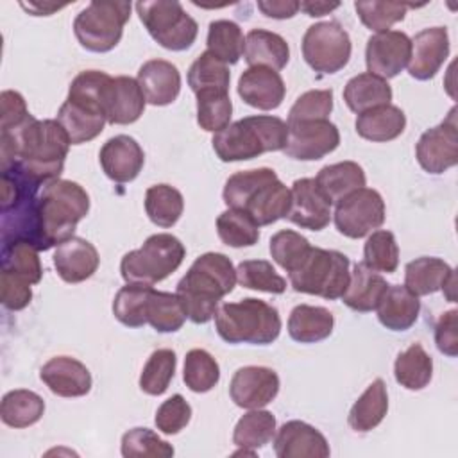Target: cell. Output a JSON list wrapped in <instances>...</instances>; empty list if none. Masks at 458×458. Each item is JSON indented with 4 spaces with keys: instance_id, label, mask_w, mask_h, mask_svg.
Returning a JSON list of instances; mask_svg holds the SVG:
<instances>
[{
    "instance_id": "15",
    "label": "cell",
    "mask_w": 458,
    "mask_h": 458,
    "mask_svg": "<svg viewBox=\"0 0 458 458\" xmlns=\"http://www.w3.org/2000/svg\"><path fill=\"white\" fill-rule=\"evenodd\" d=\"M279 394V376L270 367L247 365L240 367L229 383L233 403L245 410L263 408Z\"/></svg>"
},
{
    "instance_id": "63",
    "label": "cell",
    "mask_w": 458,
    "mask_h": 458,
    "mask_svg": "<svg viewBox=\"0 0 458 458\" xmlns=\"http://www.w3.org/2000/svg\"><path fill=\"white\" fill-rule=\"evenodd\" d=\"M27 13H30L32 16H48L54 11L63 9L64 5H55V4H41V2H34V4H20Z\"/></svg>"
},
{
    "instance_id": "33",
    "label": "cell",
    "mask_w": 458,
    "mask_h": 458,
    "mask_svg": "<svg viewBox=\"0 0 458 458\" xmlns=\"http://www.w3.org/2000/svg\"><path fill=\"white\" fill-rule=\"evenodd\" d=\"M390 100H392L390 84L385 79L372 75L369 72L354 75L352 79L347 81L344 88V102L356 114H361L377 106L390 104Z\"/></svg>"
},
{
    "instance_id": "35",
    "label": "cell",
    "mask_w": 458,
    "mask_h": 458,
    "mask_svg": "<svg viewBox=\"0 0 458 458\" xmlns=\"http://www.w3.org/2000/svg\"><path fill=\"white\" fill-rule=\"evenodd\" d=\"M388 411L386 385L381 377L374 379L367 390L352 404L347 422L358 433H367L377 428Z\"/></svg>"
},
{
    "instance_id": "56",
    "label": "cell",
    "mask_w": 458,
    "mask_h": 458,
    "mask_svg": "<svg viewBox=\"0 0 458 458\" xmlns=\"http://www.w3.org/2000/svg\"><path fill=\"white\" fill-rule=\"evenodd\" d=\"M333 111V89H310L302 93L288 111V122L329 120Z\"/></svg>"
},
{
    "instance_id": "12",
    "label": "cell",
    "mask_w": 458,
    "mask_h": 458,
    "mask_svg": "<svg viewBox=\"0 0 458 458\" xmlns=\"http://www.w3.org/2000/svg\"><path fill=\"white\" fill-rule=\"evenodd\" d=\"M415 157L420 168L433 175L444 174L458 163L456 107L449 111L442 123L422 132L415 145Z\"/></svg>"
},
{
    "instance_id": "3",
    "label": "cell",
    "mask_w": 458,
    "mask_h": 458,
    "mask_svg": "<svg viewBox=\"0 0 458 458\" xmlns=\"http://www.w3.org/2000/svg\"><path fill=\"white\" fill-rule=\"evenodd\" d=\"M288 125L279 116L252 114L229 123L211 138L216 157L224 163L254 159L265 152L284 150Z\"/></svg>"
},
{
    "instance_id": "46",
    "label": "cell",
    "mask_w": 458,
    "mask_h": 458,
    "mask_svg": "<svg viewBox=\"0 0 458 458\" xmlns=\"http://www.w3.org/2000/svg\"><path fill=\"white\" fill-rule=\"evenodd\" d=\"M220 367L216 360L204 349H191L184 358L182 381L195 394H206L216 386Z\"/></svg>"
},
{
    "instance_id": "20",
    "label": "cell",
    "mask_w": 458,
    "mask_h": 458,
    "mask_svg": "<svg viewBox=\"0 0 458 458\" xmlns=\"http://www.w3.org/2000/svg\"><path fill=\"white\" fill-rule=\"evenodd\" d=\"M240 98L256 109H277L286 95V86L279 72L267 66H249L238 79Z\"/></svg>"
},
{
    "instance_id": "44",
    "label": "cell",
    "mask_w": 458,
    "mask_h": 458,
    "mask_svg": "<svg viewBox=\"0 0 458 458\" xmlns=\"http://www.w3.org/2000/svg\"><path fill=\"white\" fill-rule=\"evenodd\" d=\"M147 324H150L157 333H175L182 327L186 313L177 293L152 290L147 302Z\"/></svg>"
},
{
    "instance_id": "8",
    "label": "cell",
    "mask_w": 458,
    "mask_h": 458,
    "mask_svg": "<svg viewBox=\"0 0 458 458\" xmlns=\"http://www.w3.org/2000/svg\"><path fill=\"white\" fill-rule=\"evenodd\" d=\"M131 2L95 0L89 2L73 20V34L82 48L106 54L113 50L131 16Z\"/></svg>"
},
{
    "instance_id": "52",
    "label": "cell",
    "mask_w": 458,
    "mask_h": 458,
    "mask_svg": "<svg viewBox=\"0 0 458 458\" xmlns=\"http://www.w3.org/2000/svg\"><path fill=\"white\" fill-rule=\"evenodd\" d=\"M236 281L243 288L267 293H283L286 290V279L281 277L267 259L242 261L236 268Z\"/></svg>"
},
{
    "instance_id": "49",
    "label": "cell",
    "mask_w": 458,
    "mask_h": 458,
    "mask_svg": "<svg viewBox=\"0 0 458 458\" xmlns=\"http://www.w3.org/2000/svg\"><path fill=\"white\" fill-rule=\"evenodd\" d=\"M363 263L374 272L392 274L399 265V247L392 231H372L363 247Z\"/></svg>"
},
{
    "instance_id": "11",
    "label": "cell",
    "mask_w": 458,
    "mask_h": 458,
    "mask_svg": "<svg viewBox=\"0 0 458 458\" xmlns=\"http://www.w3.org/2000/svg\"><path fill=\"white\" fill-rule=\"evenodd\" d=\"M385 213V200L379 191L363 186L336 202L333 218L340 234L358 240L379 229Z\"/></svg>"
},
{
    "instance_id": "9",
    "label": "cell",
    "mask_w": 458,
    "mask_h": 458,
    "mask_svg": "<svg viewBox=\"0 0 458 458\" xmlns=\"http://www.w3.org/2000/svg\"><path fill=\"white\" fill-rule=\"evenodd\" d=\"M134 7L140 21L159 47L181 52L195 43L199 25L179 2H138Z\"/></svg>"
},
{
    "instance_id": "40",
    "label": "cell",
    "mask_w": 458,
    "mask_h": 458,
    "mask_svg": "<svg viewBox=\"0 0 458 458\" xmlns=\"http://www.w3.org/2000/svg\"><path fill=\"white\" fill-rule=\"evenodd\" d=\"M216 233L224 245L233 249L252 247L259 240V225L243 209L227 208L216 218Z\"/></svg>"
},
{
    "instance_id": "59",
    "label": "cell",
    "mask_w": 458,
    "mask_h": 458,
    "mask_svg": "<svg viewBox=\"0 0 458 458\" xmlns=\"http://www.w3.org/2000/svg\"><path fill=\"white\" fill-rule=\"evenodd\" d=\"M435 344L437 349L454 358L458 354V311L449 310L442 313L435 324Z\"/></svg>"
},
{
    "instance_id": "42",
    "label": "cell",
    "mask_w": 458,
    "mask_h": 458,
    "mask_svg": "<svg viewBox=\"0 0 458 458\" xmlns=\"http://www.w3.org/2000/svg\"><path fill=\"white\" fill-rule=\"evenodd\" d=\"M208 52L225 64H236L245 48V38L238 23L215 20L208 27Z\"/></svg>"
},
{
    "instance_id": "55",
    "label": "cell",
    "mask_w": 458,
    "mask_h": 458,
    "mask_svg": "<svg viewBox=\"0 0 458 458\" xmlns=\"http://www.w3.org/2000/svg\"><path fill=\"white\" fill-rule=\"evenodd\" d=\"M408 7L410 4L397 2H354L360 21L376 34L388 30L397 21H403Z\"/></svg>"
},
{
    "instance_id": "32",
    "label": "cell",
    "mask_w": 458,
    "mask_h": 458,
    "mask_svg": "<svg viewBox=\"0 0 458 458\" xmlns=\"http://www.w3.org/2000/svg\"><path fill=\"white\" fill-rule=\"evenodd\" d=\"M365 172L356 161H340L318 170L315 182L331 204L340 202L349 193L365 186Z\"/></svg>"
},
{
    "instance_id": "2",
    "label": "cell",
    "mask_w": 458,
    "mask_h": 458,
    "mask_svg": "<svg viewBox=\"0 0 458 458\" xmlns=\"http://www.w3.org/2000/svg\"><path fill=\"white\" fill-rule=\"evenodd\" d=\"M236 268L222 252L199 256L177 283L175 293L182 304L186 318L193 324H206L215 318L222 297L233 292Z\"/></svg>"
},
{
    "instance_id": "45",
    "label": "cell",
    "mask_w": 458,
    "mask_h": 458,
    "mask_svg": "<svg viewBox=\"0 0 458 458\" xmlns=\"http://www.w3.org/2000/svg\"><path fill=\"white\" fill-rule=\"evenodd\" d=\"M197 97V123L208 132H218L231 123L233 102L229 91L204 89Z\"/></svg>"
},
{
    "instance_id": "47",
    "label": "cell",
    "mask_w": 458,
    "mask_h": 458,
    "mask_svg": "<svg viewBox=\"0 0 458 458\" xmlns=\"http://www.w3.org/2000/svg\"><path fill=\"white\" fill-rule=\"evenodd\" d=\"M177 367V356L172 349H156L140 374V388L148 395H161L168 390Z\"/></svg>"
},
{
    "instance_id": "27",
    "label": "cell",
    "mask_w": 458,
    "mask_h": 458,
    "mask_svg": "<svg viewBox=\"0 0 458 458\" xmlns=\"http://www.w3.org/2000/svg\"><path fill=\"white\" fill-rule=\"evenodd\" d=\"M290 190L277 179H272L261 184L243 204V211H247L252 220L261 225H270L281 218H286L290 209Z\"/></svg>"
},
{
    "instance_id": "34",
    "label": "cell",
    "mask_w": 458,
    "mask_h": 458,
    "mask_svg": "<svg viewBox=\"0 0 458 458\" xmlns=\"http://www.w3.org/2000/svg\"><path fill=\"white\" fill-rule=\"evenodd\" d=\"M454 270L440 258L420 256L404 267V286L417 297L442 290Z\"/></svg>"
},
{
    "instance_id": "60",
    "label": "cell",
    "mask_w": 458,
    "mask_h": 458,
    "mask_svg": "<svg viewBox=\"0 0 458 458\" xmlns=\"http://www.w3.org/2000/svg\"><path fill=\"white\" fill-rule=\"evenodd\" d=\"M0 131L21 123L30 114L21 93L13 89H5L0 93Z\"/></svg>"
},
{
    "instance_id": "1",
    "label": "cell",
    "mask_w": 458,
    "mask_h": 458,
    "mask_svg": "<svg viewBox=\"0 0 458 458\" xmlns=\"http://www.w3.org/2000/svg\"><path fill=\"white\" fill-rule=\"evenodd\" d=\"M70 145L57 120L29 114L21 123L0 131V166L16 163L29 177L45 184L63 174Z\"/></svg>"
},
{
    "instance_id": "43",
    "label": "cell",
    "mask_w": 458,
    "mask_h": 458,
    "mask_svg": "<svg viewBox=\"0 0 458 458\" xmlns=\"http://www.w3.org/2000/svg\"><path fill=\"white\" fill-rule=\"evenodd\" d=\"M152 284L127 283L122 286L113 301L114 318L127 327H141L147 324V302L152 293Z\"/></svg>"
},
{
    "instance_id": "58",
    "label": "cell",
    "mask_w": 458,
    "mask_h": 458,
    "mask_svg": "<svg viewBox=\"0 0 458 458\" xmlns=\"http://www.w3.org/2000/svg\"><path fill=\"white\" fill-rule=\"evenodd\" d=\"M0 301L4 308L11 311H20L32 301L30 283L21 276L2 270L0 272Z\"/></svg>"
},
{
    "instance_id": "41",
    "label": "cell",
    "mask_w": 458,
    "mask_h": 458,
    "mask_svg": "<svg viewBox=\"0 0 458 458\" xmlns=\"http://www.w3.org/2000/svg\"><path fill=\"white\" fill-rule=\"evenodd\" d=\"M276 435V417L267 410H250L234 426L233 444L242 449L256 451L267 445Z\"/></svg>"
},
{
    "instance_id": "25",
    "label": "cell",
    "mask_w": 458,
    "mask_h": 458,
    "mask_svg": "<svg viewBox=\"0 0 458 458\" xmlns=\"http://www.w3.org/2000/svg\"><path fill=\"white\" fill-rule=\"evenodd\" d=\"M145 97L136 79L127 75L113 77L106 118L111 125H129L140 120L145 111Z\"/></svg>"
},
{
    "instance_id": "7",
    "label": "cell",
    "mask_w": 458,
    "mask_h": 458,
    "mask_svg": "<svg viewBox=\"0 0 458 458\" xmlns=\"http://www.w3.org/2000/svg\"><path fill=\"white\" fill-rule=\"evenodd\" d=\"M349 258L340 250L311 247L304 261L288 274V279L299 293L335 301L344 295L349 284Z\"/></svg>"
},
{
    "instance_id": "17",
    "label": "cell",
    "mask_w": 458,
    "mask_h": 458,
    "mask_svg": "<svg viewBox=\"0 0 458 458\" xmlns=\"http://www.w3.org/2000/svg\"><path fill=\"white\" fill-rule=\"evenodd\" d=\"M449 34L445 27L422 29L411 38L408 73L417 81H429L449 57Z\"/></svg>"
},
{
    "instance_id": "5",
    "label": "cell",
    "mask_w": 458,
    "mask_h": 458,
    "mask_svg": "<svg viewBox=\"0 0 458 458\" xmlns=\"http://www.w3.org/2000/svg\"><path fill=\"white\" fill-rule=\"evenodd\" d=\"M215 327L218 336L227 344L268 345L276 342L281 333V317L272 304L245 297L218 306Z\"/></svg>"
},
{
    "instance_id": "6",
    "label": "cell",
    "mask_w": 458,
    "mask_h": 458,
    "mask_svg": "<svg viewBox=\"0 0 458 458\" xmlns=\"http://www.w3.org/2000/svg\"><path fill=\"white\" fill-rule=\"evenodd\" d=\"M186 256L182 242L170 233L148 236L136 250L127 252L120 261V274L125 283L156 284L174 274Z\"/></svg>"
},
{
    "instance_id": "31",
    "label": "cell",
    "mask_w": 458,
    "mask_h": 458,
    "mask_svg": "<svg viewBox=\"0 0 458 458\" xmlns=\"http://www.w3.org/2000/svg\"><path fill=\"white\" fill-rule=\"evenodd\" d=\"M55 120L68 134L72 145H81L95 140L104 131V125L107 122L100 111L72 102L68 98L59 107Z\"/></svg>"
},
{
    "instance_id": "13",
    "label": "cell",
    "mask_w": 458,
    "mask_h": 458,
    "mask_svg": "<svg viewBox=\"0 0 458 458\" xmlns=\"http://www.w3.org/2000/svg\"><path fill=\"white\" fill-rule=\"evenodd\" d=\"M288 125V141L284 154L297 161H317L336 150L340 131L329 120L295 122Z\"/></svg>"
},
{
    "instance_id": "28",
    "label": "cell",
    "mask_w": 458,
    "mask_h": 458,
    "mask_svg": "<svg viewBox=\"0 0 458 458\" xmlns=\"http://www.w3.org/2000/svg\"><path fill=\"white\" fill-rule=\"evenodd\" d=\"M243 57L249 66L283 70L290 61V47L283 36L265 29H252L245 36Z\"/></svg>"
},
{
    "instance_id": "62",
    "label": "cell",
    "mask_w": 458,
    "mask_h": 458,
    "mask_svg": "<svg viewBox=\"0 0 458 458\" xmlns=\"http://www.w3.org/2000/svg\"><path fill=\"white\" fill-rule=\"evenodd\" d=\"M338 7H340V2H299V9L311 18L329 14Z\"/></svg>"
},
{
    "instance_id": "26",
    "label": "cell",
    "mask_w": 458,
    "mask_h": 458,
    "mask_svg": "<svg viewBox=\"0 0 458 458\" xmlns=\"http://www.w3.org/2000/svg\"><path fill=\"white\" fill-rule=\"evenodd\" d=\"M386 288V279L379 272H374L369 267H365V263L361 261L354 265L349 277V284L340 299L347 308L360 313H367L377 308Z\"/></svg>"
},
{
    "instance_id": "50",
    "label": "cell",
    "mask_w": 458,
    "mask_h": 458,
    "mask_svg": "<svg viewBox=\"0 0 458 458\" xmlns=\"http://www.w3.org/2000/svg\"><path fill=\"white\" fill-rule=\"evenodd\" d=\"M277 179V174L272 168H252V170H242L233 175L224 184L222 199L227 208L242 209L247 199L265 182Z\"/></svg>"
},
{
    "instance_id": "21",
    "label": "cell",
    "mask_w": 458,
    "mask_h": 458,
    "mask_svg": "<svg viewBox=\"0 0 458 458\" xmlns=\"http://www.w3.org/2000/svg\"><path fill=\"white\" fill-rule=\"evenodd\" d=\"M100 265L97 247L81 236H72L54 250V267L64 283H82L89 279Z\"/></svg>"
},
{
    "instance_id": "54",
    "label": "cell",
    "mask_w": 458,
    "mask_h": 458,
    "mask_svg": "<svg viewBox=\"0 0 458 458\" xmlns=\"http://www.w3.org/2000/svg\"><path fill=\"white\" fill-rule=\"evenodd\" d=\"M174 447L148 428H132L122 437V456L125 458H170Z\"/></svg>"
},
{
    "instance_id": "48",
    "label": "cell",
    "mask_w": 458,
    "mask_h": 458,
    "mask_svg": "<svg viewBox=\"0 0 458 458\" xmlns=\"http://www.w3.org/2000/svg\"><path fill=\"white\" fill-rule=\"evenodd\" d=\"M231 72L229 66L211 55L208 50L202 52L188 70V86L193 93L204 89H224L229 91Z\"/></svg>"
},
{
    "instance_id": "4",
    "label": "cell",
    "mask_w": 458,
    "mask_h": 458,
    "mask_svg": "<svg viewBox=\"0 0 458 458\" xmlns=\"http://www.w3.org/2000/svg\"><path fill=\"white\" fill-rule=\"evenodd\" d=\"M88 211L89 195L79 182L68 179L45 182L38 193V224L45 249L72 238Z\"/></svg>"
},
{
    "instance_id": "51",
    "label": "cell",
    "mask_w": 458,
    "mask_h": 458,
    "mask_svg": "<svg viewBox=\"0 0 458 458\" xmlns=\"http://www.w3.org/2000/svg\"><path fill=\"white\" fill-rule=\"evenodd\" d=\"M38 249L25 242H14L2 245L0 263L2 270L21 276L30 284H38L43 276V268L38 258Z\"/></svg>"
},
{
    "instance_id": "39",
    "label": "cell",
    "mask_w": 458,
    "mask_h": 458,
    "mask_svg": "<svg viewBox=\"0 0 458 458\" xmlns=\"http://www.w3.org/2000/svg\"><path fill=\"white\" fill-rule=\"evenodd\" d=\"M184 209L182 193L170 184H154L145 191V213L157 227L177 224Z\"/></svg>"
},
{
    "instance_id": "53",
    "label": "cell",
    "mask_w": 458,
    "mask_h": 458,
    "mask_svg": "<svg viewBox=\"0 0 458 458\" xmlns=\"http://www.w3.org/2000/svg\"><path fill=\"white\" fill-rule=\"evenodd\" d=\"M268 249H270L272 259L290 274L304 261L311 245L308 238H304L301 233L292 229H283L272 234Z\"/></svg>"
},
{
    "instance_id": "18",
    "label": "cell",
    "mask_w": 458,
    "mask_h": 458,
    "mask_svg": "<svg viewBox=\"0 0 458 458\" xmlns=\"http://www.w3.org/2000/svg\"><path fill=\"white\" fill-rule=\"evenodd\" d=\"M277 458H327L331 449L326 437L304 420H288L274 435Z\"/></svg>"
},
{
    "instance_id": "57",
    "label": "cell",
    "mask_w": 458,
    "mask_h": 458,
    "mask_svg": "<svg viewBox=\"0 0 458 458\" xmlns=\"http://www.w3.org/2000/svg\"><path fill=\"white\" fill-rule=\"evenodd\" d=\"M191 419V406L181 394H174L163 401L156 411V428L165 435H177L188 426Z\"/></svg>"
},
{
    "instance_id": "29",
    "label": "cell",
    "mask_w": 458,
    "mask_h": 458,
    "mask_svg": "<svg viewBox=\"0 0 458 458\" xmlns=\"http://www.w3.org/2000/svg\"><path fill=\"white\" fill-rule=\"evenodd\" d=\"M354 127L358 136H361L363 140L385 143L395 140L404 132L406 114L401 107L394 104H385L358 114Z\"/></svg>"
},
{
    "instance_id": "36",
    "label": "cell",
    "mask_w": 458,
    "mask_h": 458,
    "mask_svg": "<svg viewBox=\"0 0 458 458\" xmlns=\"http://www.w3.org/2000/svg\"><path fill=\"white\" fill-rule=\"evenodd\" d=\"M45 413V401L32 390L18 388L11 390L2 397L0 417L9 428H29L36 424Z\"/></svg>"
},
{
    "instance_id": "24",
    "label": "cell",
    "mask_w": 458,
    "mask_h": 458,
    "mask_svg": "<svg viewBox=\"0 0 458 458\" xmlns=\"http://www.w3.org/2000/svg\"><path fill=\"white\" fill-rule=\"evenodd\" d=\"M377 320L390 331L410 329L420 313V301L404 284H388L377 308Z\"/></svg>"
},
{
    "instance_id": "30",
    "label": "cell",
    "mask_w": 458,
    "mask_h": 458,
    "mask_svg": "<svg viewBox=\"0 0 458 458\" xmlns=\"http://www.w3.org/2000/svg\"><path fill=\"white\" fill-rule=\"evenodd\" d=\"M335 317L327 308L299 304L288 317V335L299 344H315L333 333Z\"/></svg>"
},
{
    "instance_id": "16",
    "label": "cell",
    "mask_w": 458,
    "mask_h": 458,
    "mask_svg": "<svg viewBox=\"0 0 458 458\" xmlns=\"http://www.w3.org/2000/svg\"><path fill=\"white\" fill-rule=\"evenodd\" d=\"M290 209L286 220L301 229L322 231L331 222V202L320 191L315 179L302 177L293 181L290 188Z\"/></svg>"
},
{
    "instance_id": "19",
    "label": "cell",
    "mask_w": 458,
    "mask_h": 458,
    "mask_svg": "<svg viewBox=\"0 0 458 458\" xmlns=\"http://www.w3.org/2000/svg\"><path fill=\"white\" fill-rule=\"evenodd\" d=\"M98 161L104 174L111 181L123 184L134 181L140 175L145 165V154L132 136L118 134L102 145Z\"/></svg>"
},
{
    "instance_id": "22",
    "label": "cell",
    "mask_w": 458,
    "mask_h": 458,
    "mask_svg": "<svg viewBox=\"0 0 458 458\" xmlns=\"http://www.w3.org/2000/svg\"><path fill=\"white\" fill-rule=\"evenodd\" d=\"M39 377L59 397H82L93 383L88 367L72 356L50 358L41 367Z\"/></svg>"
},
{
    "instance_id": "23",
    "label": "cell",
    "mask_w": 458,
    "mask_h": 458,
    "mask_svg": "<svg viewBox=\"0 0 458 458\" xmlns=\"http://www.w3.org/2000/svg\"><path fill=\"white\" fill-rule=\"evenodd\" d=\"M136 81L150 106H168L181 93V73L175 64L165 59L145 61L138 70Z\"/></svg>"
},
{
    "instance_id": "38",
    "label": "cell",
    "mask_w": 458,
    "mask_h": 458,
    "mask_svg": "<svg viewBox=\"0 0 458 458\" xmlns=\"http://www.w3.org/2000/svg\"><path fill=\"white\" fill-rule=\"evenodd\" d=\"M394 376L406 390H422L433 377V360L420 344H411L406 351L397 354Z\"/></svg>"
},
{
    "instance_id": "61",
    "label": "cell",
    "mask_w": 458,
    "mask_h": 458,
    "mask_svg": "<svg viewBox=\"0 0 458 458\" xmlns=\"http://www.w3.org/2000/svg\"><path fill=\"white\" fill-rule=\"evenodd\" d=\"M258 9L268 18L288 20V18H293L297 14L299 2H293V0H259Z\"/></svg>"
},
{
    "instance_id": "37",
    "label": "cell",
    "mask_w": 458,
    "mask_h": 458,
    "mask_svg": "<svg viewBox=\"0 0 458 458\" xmlns=\"http://www.w3.org/2000/svg\"><path fill=\"white\" fill-rule=\"evenodd\" d=\"M113 77L100 70H84L73 77L68 88V100L100 111L106 116V107L111 93ZM107 120V118H106Z\"/></svg>"
},
{
    "instance_id": "14",
    "label": "cell",
    "mask_w": 458,
    "mask_h": 458,
    "mask_svg": "<svg viewBox=\"0 0 458 458\" xmlns=\"http://www.w3.org/2000/svg\"><path fill=\"white\" fill-rule=\"evenodd\" d=\"M411 39L401 30H385L372 34L365 47V64L369 73L385 81L397 77L410 61Z\"/></svg>"
},
{
    "instance_id": "10",
    "label": "cell",
    "mask_w": 458,
    "mask_h": 458,
    "mask_svg": "<svg viewBox=\"0 0 458 458\" xmlns=\"http://www.w3.org/2000/svg\"><path fill=\"white\" fill-rule=\"evenodd\" d=\"M302 57L318 73H336L351 59L352 45L347 30L338 21H318L302 36Z\"/></svg>"
}]
</instances>
